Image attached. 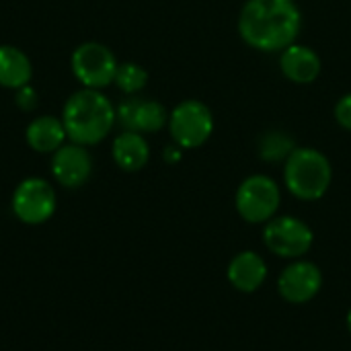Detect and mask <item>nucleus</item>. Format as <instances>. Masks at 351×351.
Listing matches in <instances>:
<instances>
[{"mask_svg":"<svg viewBox=\"0 0 351 351\" xmlns=\"http://www.w3.org/2000/svg\"><path fill=\"white\" fill-rule=\"evenodd\" d=\"M284 162V183L296 199L317 202L329 191L333 167L321 150L296 146Z\"/></svg>","mask_w":351,"mask_h":351,"instance_id":"7ed1b4c3","label":"nucleus"},{"mask_svg":"<svg viewBox=\"0 0 351 351\" xmlns=\"http://www.w3.org/2000/svg\"><path fill=\"white\" fill-rule=\"evenodd\" d=\"M282 204L280 185L267 175H251L247 177L234 195V206L239 216L249 224H265L269 222Z\"/></svg>","mask_w":351,"mask_h":351,"instance_id":"20e7f679","label":"nucleus"},{"mask_svg":"<svg viewBox=\"0 0 351 351\" xmlns=\"http://www.w3.org/2000/svg\"><path fill=\"white\" fill-rule=\"evenodd\" d=\"M115 119L128 132L156 134L169 123V111L162 103L154 99L132 95L115 107Z\"/></svg>","mask_w":351,"mask_h":351,"instance_id":"9d476101","label":"nucleus"},{"mask_svg":"<svg viewBox=\"0 0 351 351\" xmlns=\"http://www.w3.org/2000/svg\"><path fill=\"white\" fill-rule=\"evenodd\" d=\"M62 121L68 140L86 148L101 144L117 123L113 103L103 90L95 88L72 93L62 107Z\"/></svg>","mask_w":351,"mask_h":351,"instance_id":"f03ea898","label":"nucleus"},{"mask_svg":"<svg viewBox=\"0 0 351 351\" xmlns=\"http://www.w3.org/2000/svg\"><path fill=\"white\" fill-rule=\"evenodd\" d=\"M16 97H14V105L21 109V111H33L39 103V97H37V90L27 84V86H21L19 90H14Z\"/></svg>","mask_w":351,"mask_h":351,"instance_id":"6ab92c4d","label":"nucleus"},{"mask_svg":"<svg viewBox=\"0 0 351 351\" xmlns=\"http://www.w3.org/2000/svg\"><path fill=\"white\" fill-rule=\"evenodd\" d=\"M181 150H183V148H179L177 144L167 146V148H165V160L171 162V165H173V162H179V160H181Z\"/></svg>","mask_w":351,"mask_h":351,"instance_id":"412c9836","label":"nucleus"},{"mask_svg":"<svg viewBox=\"0 0 351 351\" xmlns=\"http://www.w3.org/2000/svg\"><path fill=\"white\" fill-rule=\"evenodd\" d=\"M113 84L128 97L138 95L148 84V72L136 62H123L117 66Z\"/></svg>","mask_w":351,"mask_h":351,"instance_id":"a211bd4d","label":"nucleus"},{"mask_svg":"<svg viewBox=\"0 0 351 351\" xmlns=\"http://www.w3.org/2000/svg\"><path fill=\"white\" fill-rule=\"evenodd\" d=\"M296 148L294 140L284 134V132H265L263 138L259 140V156L267 162H280V160H286L292 150Z\"/></svg>","mask_w":351,"mask_h":351,"instance_id":"f3484780","label":"nucleus"},{"mask_svg":"<svg viewBox=\"0 0 351 351\" xmlns=\"http://www.w3.org/2000/svg\"><path fill=\"white\" fill-rule=\"evenodd\" d=\"M51 175L66 189L82 187L93 175V158L86 146L68 142L51 154Z\"/></svg>","mask_w":351,"mask_h":351,"instance_id":"9b49d317","label":"nucleus"},{"mask_svg":"<svg viewBox=\"0 0 351 351\" xmlns=\"http://www.w3.org/2000/svg\"><path fill=\"white\" fill-rule=\"evenodd\" d=\"M333 115H335V121H337L343 130L351 132V93L343 95V97L335 103Z\"/></svg>","mask_w":351,"mask_h":351,"instance_id":"aec40b11","label":"nucleus"},{"mask_svg":"<svg viewBox=\"0 0 351 351\" xmlns=\"http://www.w3.org/2000/svg\"><path fill=\"white\" fill-rule=\"evenodd\" d=\"M323 274L319 265L304 259H294L278 276V294L290 304H306L319 296Z\"/></svg>","mask_w":351,"mask_h":351,"instance_id":"1a4fd4ad","label":"nucleus"},{"mask_svg":"<svg viewBox=\"0 0 351 351\" xmlns=\"http://www.w3.org/2000/svg\"><path fill=\"white\" fill-rule=\"evenodd\" d=\"M263 243L276 257L300 259L313 249L315 232L296 216H274L263 226Z\"/></svg>","mask_w":351,"mask_h":351,"instance_id":"6e6552de","label":"nucleus"},{"mask_svg":"<svg viewBox=\"0 0 351 351\" xmlns=\"http://www.w3.org/2000/svg\"><path fill=\"white\" fill-rule=\"evenodd\" d=\"M68 140L62 117L37 115L25 128V142L31 150L39 154H53Z\"/></svg>","mask_w":351,"mask_h":351,"instance_id":"4468645a","label":"nucleus"},{"mask_svg":"<svg viewBox=\"0 0 351 351\" xmlns=\"http://www.w3.org/2000/svg\"><path fill=\"white\" fill-rule=\"evenodd\" d=\"M169 132L173 144L183 150H193L204 146L214 132V115L208 105L197 99L181 101L169 113Z\"/></svg>","mask_w":351,"mask_h":351,"instance_id":"39448f33","label":"nucleus"},{"mask_svg":"<svg viewBox=\"0 0 351 351\" xmlns=\"http://www.w3.org/2000/svg\"><path fill=\"white\" fill-rule=\"evenodd\" d=\"M111 156H113L115 165L121 171H125V173H138L150 160V146H148L144 134L123 130L113 140Z\"/></svg>","mask_w":351,"mask_h":351,"instance_id":"2eb2a0df","label":"nucleus"},{"mask_svg":"<svg viewBox=\"0 0 351 351\" xmlns=\"http://www.w3.org/2000/svg\"><path fill=\"white\" fill-rule=\"evenodd\" d=\"M346 321H348V329H350V333H351V308H350V313H348V319H346Z\"/></svg>","mask_w":351,"mask_h":351,"instance_id":"4be33fe9","label":"nucleus"},{"mask_svg":"<svg viewBox=\"0 0 351 351\" xmlns=\"http://www.w3.org/2000/svg\"><path fill=\"white\" fill-rule=\"evenodd\" d=\"M302 29V12L294 0H247L239 14V33L259 51H282Z\"/></svg>","mask_w":351,"mask_h":351,"instance_id":"f257e3e1","label":"nucleus"},{"mask_svg":"<svg viewBox=\"0 0 351 351\" xmlns=\"http://www.w3.org/2000/svg\"><path fill=\"white\" fill-rule=\"evenodd\" d=\"M70 66L82 88L103 90L113 84L119 62L107 45L99 41H84L72 51Z\"/></svg>","mask_w":351,"mask_h":351,"instance_id":"423d86ee","label":"nucleus"},{"mask_svg":"<svg viewBox=\"0 0 351 351\" xmlns=\"http://www.w3.org/2000/svg\"><path fill=\"white\" fill-rule=\"evenodd\" d=\"M267 274H269V269H267L265 259L255 251L237 253L230 259L228 269H226V278H228L230 286L237 292H243V294L257 292L265 284Z\"/></svg>","mask_w":351,"mask_h":351,"instance_id":"f8f14e48","label":"nucleus"},{"mask_svg":"<svg viewBox=\"0 0 351 351\" xmlns=\"http://www.w3.org/2000/svg\"><path fill=\"white\" fill-rule=\"evenodd\" d=\"M58 197L51 183L43 177H27L23 179L10 199L12 214L19 222L29 226L45 224L56 214Z\"/></svg>","mask_w":351,"mask_h":351,"instance_id":"0eeeda50","label":"nucleus"},{"mask_svg":"<svg viewBox=\"0 0 351 351\" xmlns=\"http://www.w3.org/2000/svg\"><path fill=\"white\" fill-rule=\"evenodd\" d=\"M321 58L319 53L300 43H292L280 51V70L294 84H313L321 74Z\"/></svg>","mask_w":351,"mask_h":351,"instance_id":"ddd939ff","label":"nucleus"},{"mask_svg":"<svg viewBox=\"0 0 351 351\" xmlns=\"http://www.w3.org/2000/svg\"><path fill=\"white\" fill-rule=\"evenodd\" d=\"M33 64L31 58L16 45H0V86L19 90L21 86L31 84Z\"/></svg>","mask_w":351,"mask_h":351,"instance_id":"dca6fc26","label":"nucleus"}]
</instances>
